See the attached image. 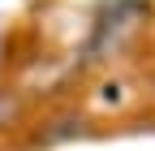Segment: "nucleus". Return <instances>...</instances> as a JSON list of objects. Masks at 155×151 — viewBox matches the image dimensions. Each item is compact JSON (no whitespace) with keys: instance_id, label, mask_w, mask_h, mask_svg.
Wrapping results in <instances>:
<instances>
[]
</instances>
